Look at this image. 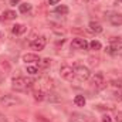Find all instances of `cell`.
Returning <instances> with one entry per match:
<instances>
[{"instance_id": "cell-5", "label": "cell", "mask_w": 122, "mask_h": 122, "mask_svg": "<svg viewBox=\"0 0 122 122\" xmlns=\"http://www.w3.org/2000/svg\"><path fill=\"white\" fill-rule=\"evenodd\" d=\"M92 87L97 90V91H101L107 87V81H105V77L102 72H95L94 77H92Z\"/></svg>"}, {"instance_id": "cell-23", "label": "cell", "mask_w": 122, "mask_h": 122, "mask_svg": "<svg viewBox=\"0 0 122 122\" xmlns=\"http://www.w3.org/2000/svg\"><path fill=\"white\" fill-rule=\"evenodd\" d=\"M38 62H40V65H41L43 68H47V67L51 64V60H50V58H43V60H40Z\"/></svg>"}, {"instance_id": "cell-29", "label": "cell", "mask_w": 122, "mask_h": 122, "mask_svg": "<svg viewBox=\"0 0 122 122\" xmlns=\"http://www.w3.org/2000/svg\"><path fill=\"white\" fill-rule=\"evenodd\" d=\"M14 122H27V121H24V119H20V118H16V121Z\"/></svg>"}, {"instance_id": "cell-15", "label": "cell", "mask_w": 122, "mask_h": 122, "mask_svg": "<svg viewBox=\"0 0 122 122\" xmlns=\"http://www.w3.org/2000/svg\"><path fill=\"white\" fill-rule=\"evenodd\" d=\"M46 95H47V92L44 91V90H34L33 91V98L36 99V101H44L46 99Z\"/></svg>"}, {"instance_id": "cell-18", "label": "cell", "mask_w": 122, "mask_h": 122, "mask_svg": "<svg viewBox=\"0 0 122 122\" xmlns=\"http://www.w3.org/2000/svg\"><path fill=\"white\" fill-rule=\"evenodd\" d=\"M85 102H87V99H85L84 95H75V98H74V104H75L77 107H84Z\"/></svg>"}, {"instance_id": "cell-17", "label": "cell", "mask_w": 122, "mask_h": 122, "mask_svg": "<svg viewBox=\"0 0 122 122\" xmlns=\"http://www.w3.org/2000/svg\"><path fill=\"white\" fill-rule=\"evenodd\" d=\"M31 7H33V6H31L30 3H21V4H19V11H20V13H23V14L30 13Z\"/></svg>"}, {"instance_id": "cell-16", "label": "cell", "mask_w": 122, "mask_h": 122, "mask_svg": "<svg viewBox=\"0 0 122 122\" xmlns=\"http://www.w3.org/2000/svg\"><path fill=\"white\" fill-rule=\"evenodd\" d=\"M46 99H47L48 102H60V101H61V98L56 94V92H47Z\"/></svg>"}, {"instance_id": "cell-21", "label": "cell", "mask_w": 122, "mask_h": 122, "mask_svg": "<svg viewBox=\"0 0 122 122\" xmlns=\"http://www.w3.org/2000/svg\"><path fill=\"white\" fill-rule=\"evenodd\" d=\"M114 97H115V99L121 101V99H122V87L115 88V91H114Z\"/></svg>"}, {"instance_id": "cell-9", "label": "cell", "mask_w": 122, "mask_h": 122, "mask_svg": "<svg viewBox=\"0 0 122 122\" xmlns=\"http://www.w3.org/2000/svg\"><path fill=\"white\" fill-rule=\"evenodd\" d=\"M16 17H17V14L14 10H4L0 16V21H10V20H14Z\"/></svg>"}, {"instance_id": "cell-11", "label": "cell", "mask_w": 122, "mask_h": 122, "mask_svg": "<svg viewBox=\"0 0 122 122\" xmlns=\"http://www.w3.org/2000/svg\"><path fill=\"white\" fill-rule=\"evenodd\" d=\"M109 23L112 26H122V14L119 13H114L109 16Z\"/></svg>"}, {"instance_id": "cell-22", "label": "cell", "mask_w": 122, "mask_h": 122, "mask_svg": "<svg viewBox=\"0 0 122 122\" xmlns=\"http://www.w3.org/2000/svg\"><path fill=\"white\" fill-rule=\"evenodd\" d=\"M27 72H29L30 75H36V74L38 72V68L34 67V65H29V67H27Z\"/></svg>"}, {"instance_id": "cell-19", "label": "cell", "mask_w": 122, "mask_h": 122, "mask_svg": "<svg viewBox=\"0 0 122 122\" xmlns=\"http://www.w3.org/2000/svg\"><path fill=\"white\" fill-rule=\"evenodd\" d=\"M54 11H56L57 14H62V16H64V14L68 13V7H67L65 4H58V6L54 9Z\"/></svg>"}, {"instance_id": "cell-4", "label": "cell", "mask_w": 122, "mask_h": 122, "mask_svg": "<svg viewBox=\"0 0 122 122\" xmlns=\"http://www.w3.org/2000/svg\"><path fill=\"white\" fill-rule=\"evenodd\" d=\"M0 104H1L3 107H7V108H10V107H16V105L21 104V99H20L19 97H16V95L6 94V95H3V97L0 98Z\"/></svg>"}, {"instance_id": "cell-28", "label": "cell", "mask_w": 122, "mask_h": 122, "mask_svg": "<svg viewBox=\"0 0 122 122\" xmlns=\"http://www.w3.org/2000/svg\"><path fill=\"white\" fill-rule=\"evenodd\" d=\"M117 121H118V122H122V114H118V117H117Z\"/></svg>"}, {"instance_id": "cell-6", "label": "cell", "mask_w": 122, "mask_h": 122, "mask_svg": "<svg viewBox=\"0 0 122 122\" xmlns=\"http://www.w3.org/2000/svg\"><path fill=\"white\" fill-rule=\"evenodd\" d=\"M60 75L61 78H64L65 81H72L75 78V74H74V68L68 64H62L60 67Z\"/></svg>"}, {"instance_id": "cell-27", "label": "cell", "mask_w": 122, "mask_h": 122, "mask_svg": "<svg viewBox=\"0 0 122 122\" xmlns=\"http://www.w3.org/2000/svg\"><path fill=\"white\" fill-rule=\"evenodd\" d=\"M60 0H48V4H58Z\"/></svg>"}, {"instance_id": "cell-8", "label": "cell", "mask_w": 122, "mask_h": 122, "mask_svg": "<svg viewBox=\"0 0 122 122\" xmlns=\"http://www.w3.org/2000/svg\"><path fill=\"white\" fill-rule=\"evenodd\" d=\"M71 47L72 48H75V50H87L88 47H90V43L85 40V38H74L72 41H71Z\"/></svg>"}, {"instance_id": "cell-7", "label": "cell", "mask_w": 122, "mask_h": 122, "mask_svg": "<svg viewBox=\"0 0 122 122\" xmlns=\"http://www.w3.org/2000/svg\"><path fill=\"white\" fill-rule=\"evenodd\" d=\"M46 44H47V40H46V37H37V38L31 40L30 47L33 48V50H36V51H41V50H44Z\"/></svg>"}, {"instance_id": "cell-10", "label": "cell", "mask_w": 122, "mask_h": 122, "mask_svg": "<svg viewBox=\"0 0 122 122\" xmlns=\"http://www.w3.org/2000/svg\"><path fill=\"white\" fill-rule=\"evenodd\" d=\"M27 30V27L24 26V24H21V23H19V24H14L13 27H11V33L14 34V36H21V34H24Z\"/></svg>"}, {"instance_id": "cell-32", "label": "cell", "mask_w": 122, "mask_h": 122, "mask_svg": "<svg viewBox=\"0 0 122 122\" xmlns=\"http://www.w3.org/2000/svg\"><path fill=\"white\" fill-rule=\"evenodd\" d=\"M84 1H85V0H84Z\"/></svg>"}, {"instance_id": "cell-31", "label": "cell", "mask_w": 122, "mask_h": 122, "mask_svg": "<svg viewBox=\"0 0 122 122\" xmlns=\"http://www.w3.org/2000/svg\"><path fill=\"white\" fill-rule=\"evenodd\" d=\"M118 1H122V0H118Z\"/></svg>"}, {"instance_id": "cell-14", "label": "cell", "mask_w": 122, "mask_h": 122, "mask_svg": "<svg viewBox=\"0 0 122 122\" xmlns=\"http://www.w3.org/2000/svg\"><path fill=\"white\" fill-rule=\"evenodd\" d=\"M71 122H90V121L85 115L78 114V112H72L71 114Z\"/></svg>"}, {"instance_id": "cell-3", "label": "cell", "mask_w": 122, "mask_h": 122, "mask_svg": "<svg viewBox=\"0 0 122 122\" xmlns=\"http://www.w3.org/2000/svg\"><path fill=\"white\" fill-rule=\"evenodd\" d=\"M107 51L112 56L122 53V37H112L109 40V46H108Z\"/></svg>"}, {"instance_id": "cell-26", "label": "cell", "mask_w": 122, "mask_h": 122, "mask_svg": "<svg viewBox=\"0 0 122 122\" xmlns=\"http://www.w3.org/2000/svg\"><path fill=\"white\" fill-rule=\"evenodd\" d=\"M0 65H1V67H3V68H4V67H6V70H7V71H9V70H10V67H9V64H7V62H6V61H4V62H3V60L0 61Z\"/></svg>"}, {"instance_id": "cell-20", "label": "cell", "mask_w": 122, "mask_h": 122, "mask_svg": "<svg viewBox=\"0 0 122 122\" xmlns=\"http://www.w3.org/2000/svg\"><path fill=\"white\" fill-rule=\"evenodd\" d=\"M90 48L94 50V51H98V50H101V48H102V44H101L98 40H92L91 43H90Z\"/></svg>"}, {"instance_id": "cell-25", "label": "cell", "mask_w": 122, "mask_h": 122, "mask_svg": "<svg viewBox=\"0 0 122 122\" xmlns=\"http://www.w3.org/2000/svg\"><path fill=\"white\" fill-rule=\"evenodd\" d=\"M21 0H9V4L10 6H16V4H20Z\"/></svg>"}, {"instance_id": "cell-12", "label": "cell", "mask_w": 122, "mask_h": 122, "mask_svg": "<svg viewBox=\"0 0 122 122\" xmlns=\"http://www.w3.org/2000/svg\"><path fill=\"white\" fill-rule=\"evenodd\" d=\"M23 61H24L26 64H31V62H37V61H40V57H38L37 54L27 53V54H24V56H23Z\"/></svg>"}, {"instance_id": "cell-1", "label": "cell", "mask_w": 122, "mask_h": 122, "mask_svg": "<svg viewBox=\"0 0 122 122\" xmlns=\"http://www.w3.org/2000/svg\"><path fill=\"white\" fill-rule=\"evenodd\" d=\"M33 84H34V81L31 78H24V77H16L11 80V88L19 92L29 91L33 87Z\"/></svg>"}, {"instance_id": "cell-24", "label": "cell", "mask_w": 122, "mask_h": 122, "mask_svg": "<svg viewBox=\"0 0 122 122\" xmlns=\"http://www.w3.org/2000/svg\"><path fill=\"white\" fill-rule=\"evenodd\" d=\"M102 122H112V118L109 115H104L102 117Z\"/></svg>"}, {"instance_id": "cell-2", "label": "cell", "mask_w": 122, "mask_h": 122, "mask_svg": "<svg viewBox=\"0 0 122 122\" xmlns=\"http://www.w3.org/2000/svg\"><path fill=\"white\" fill-rule=\"evenodd\" d=\"M74 74H75V78L78 81H87L90 77H91V71L88 67L82 65V64H75L74 67Z\"/></svg>"}, {"instance_id": "cell-30", "label": "cell", "mask_w": 122, "mask_h": 122, "mask_svg": "<svg viewBox=\"0 0 122 122\" xmlns=\"http://www.w3.org/2000/svg\"><path fill=\"white\" fill-rule=\"evenodd\" d=\"M0 38H1V33H0Z\"/></svg>"}, {"instance_id": "cell-13", "label": "cell", "mask_w": 122, "mask_h": 122, "mask_svg": "<svg viewBox=\"0 0 122 122\" xmlns=\"http://www.w3.org/2000/svg\"><path fill=\"white\" fill-rule=\"evenodd\" d=\"M88 29L91 33H95V34H99V33H102V26L98 23V21H90V24H88Z\"/></svg>"}]
</instances>
